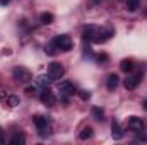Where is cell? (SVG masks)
I'll use <instances>...</instances> for the list:
<instances>
[{"label": "cell", "instance_id": "6da1fadb", "mask_svg": "<svg viewBox=\"0 0 147 145\" xmlns=\"http://www.w3.org/2000/svg\"><path fill=\"white\" fill-rule=\"evenodd\" d=\"M33 123L38 128V135L41 138H48L51 135V123H50V118L48 116H43V114H34L33 116Z\"/></svg>", "mask_w": 147, "mask_h": 145}, {"label": "cell", "instance_id": "7a4b0ae2", "mask_svg": "<svg viewBox=\"0 0 147 145\" xmlns=\"http://www.w3.org/2000/svg\"><path fill=\"white\" fill-rule=\"evenodd\" d=\"M57 91H58V96H60V99H62L63 103H69V99L77 92L75 87H74V84L72 82H69V80H60Z\"/></svg>", "mask_w": 147, "mask_h": 145}, {"label": "cell", "instance_id": "3957f363", "mask_svg": "<svg viewBox=\"0 0 147 145\" xmlns=\"http://www.w3.org/2000/svg\"><path fill=\"white\" fill-rule=\"evenodd\" d=\"M63 75H65V68H63V65H62V63L53 62V63H50V65H48V79H50L51 82L60 80Z\"/></svg>", "mask_w": 147, "mask_h": 145}, {"label": "cell", "instance_id": "277c9868", "mask_svg": "<svg viewBox=\"0 0 147 145\" xmlns=\"http://www.w3.org/2000/svg\"><path fill=\"white\" fill-rule=\"evenodd\" d=\"M53 43H55L57 50H60V51H70L72 50V39H70V36H67V34L55 36L53 38Z\"/></svg>", "mask_w": 147, "mask_h": 145}, {"label": "cell", "instance_id": "5b68a950", "mask_svg": "<svg viewBox=\"0 0 147 145\" xmlns=\"http://www.w3.org/2000/svg\"><path fill=\"white\" fill-rule=\"evenodd\" d=\"M12 77H14L19 84H28V82H31V79H33L31 72H29L28 68H24V67H16V68L12 70Z\"/></svg>", "mask_w": 147, "mask_h": 145}, {"label": "cell", "instance_id": "8992f818", "mask_svg": "<svg viewBox=\"0 0 147 145\" xmlns=\"http://www.w3.org/2000/svg\"><path fill=\"white\" fill-rule=\"evenodd\" d=\"M111 36H115V29H113V28H98V33H96L92 43L103 44V43H106Z\"/></svg>", "mask_w": 147, "mask_h": 145}, {"label": "cell", "instance_id": "52a82bcc", "mask_svg": "<svg viewBox=\"0 0 147 145\" xmlns=\"http://www.w3.org/2000/svg\"><path fill=\"white\" fill-rule=\"evenodd\" d=\"M39 99L46 104V106H55L57 104V97L53 94V91L50 87H43L41 92H39Z\"/></svg>", "mask_w": 147, "mask_h": 145}, {"label": "cell", "instance_id": "ba28073f", "mask_svg": "<svg viewBox=\"0 0 147 145\" xmlns=\"http://www.w3.org/2000/svg\"><path fill=\"white\" fill-rule=\"evenodd\" d=\"M142 77H144L142 73H134V75H128V77L125 79V82H123L125 89H127V91H135V89L139 87V84H140Z\"/></svg>", "mask_w": 147, "mask_h": 145}, {"label": "cell", "instance_id": "9c48e42d", "mask_svg": "<svg viewBox=\"0 0 147 145\" xmlns=\"http://www.w3.org/2000/svg\"><path fill=\"white\" fill-rule=\"evenodd\" d=\"M128 130H132V132H142V128H144V119L142 118H139V116H130L128 118Z\"/></svg>", "mask_w": 147, "mask_h": 145}, {"label": "cell", "instance_id": "30bf717a", "mask_svg": "<svg viewBox=\"0 0 147 145\" xmlns=\"http://www.w3.org/2000/svg\"><path fill=\"white\" fill-rule=\"evenodd\" d=\"M98 33V28L96 26H86L84 31H82V39L87 43V41H94V36Z\"/></svg>", "mask_w": 147, "mask_h": 145}, {"label": "cell", "instance_id": "8fae6325", "mask_svg": "<svg viewBox=\"0 0 147 145\" xmlns=\"http://www.w3.org/2000/svg\"><path fill=\"white\" fill-rule=\"evenodd\" d=\"M111 137L115 140H121L123 138V130H121V126H120V123L116 119L111 121Z\"/></svg>", "mask_w": 147, "mask_h": 145}, {"label": "cell", "instance_id": "7c38bea8", "mask_svg": "<svg viewBox=\"0 0 147 145\" xmlns=\"http://www.w3.org/2000/svg\"><path fill=\"white\" fill-rule=\"evenodd\" d=\"M118 84H120V77L116 75V73H110L108 77H106V87H108V91H115L116 87H118Z\"/></svg>", "mask_w": 147, "mask_h": 145}, {"label": "cell", "instance_id": "4fadbf2b", "mask_svg": "<svg viewBox=\"0 0 147 145\" xmlns=\"http://www.w3.org/2000/svg\"><path fill=\"white\" fill-rule=\"evenodd\" d=\"M53 21H55V17H53L51 12H41V14H39V22H41V24L48 26V24H51Z\"/></svg>", "mask_w": 147, "mask_h": 145}, {"label": "cell", "instance_id": "5bb4252c", "mask_svg": "<svg viewBox=\"0 0 147 145\" xmlns=\"http://www.w3.org/2000/svg\"><path fill=\"white\" fill-rule=\"evenodd\" d=\"M134 62L132 60H128V58H125V60H121V63H120V68H121V72L125 73H130L132 70H134Z\"/></svg>", "mask_w": 147, "mask_h": 145}, {"label": "cell", "instance_id": "9a60e30c", "mask_svg": "<svg viewBox=\"0 0 147 145\" xmlns=\"http://www.w3.org/2000/svg\"><path fill=\"white\" fill-rule=\"evenodd\" d=\"M24 144H26V137L22 133H16L10 138V145H24Z\"/></svg>", "mask_w": 147, "mask_h": 145}, {"label": "cell", "instance_id": "2e32d148", "mask_svg": "<svg viewBox=\"0 0 147 145\" xmlns=\"http://www.w3.org/2000/svg\"><path fill=\"white\" fill-rule=\"evenodd\" d=\"M50 79H46V75H38L36 77V85L39 87V89H43V87H48L50 85Z\"/></svg>", "mask_w": 147, "mask_h": 145}, {"label": "cell", "instance_id": "e0dca14e", "mask_svg": "<svg viewBox=\"0 0 147 145\" xmlns=\"http://www.w3.org/2000/svg\"><path fill=\"white\" fill-rule=\"evenodd\" d=\"M91 137H92V128H91V126H84L82 132L79 133V138H80V140H89Z\"/></svg>", "mask_w": 147, "mask_h": 145}, {"label": "cell", "instance_id": "ac0fdd59", "mask_svg": "<svg viewBox=\"0 0 147 145\" xmlns=\"http://www.w3.org/2000/svg\"><path fill=\"white\" fill-rule=\"evenodd\" d=\"M91 113H92V118H94V119H98V121H103V119H105V111H103L101 108L94 106Z\"/></svg>", "mask_w": 147, "mask_h": 145}, {"label": "cell", "instance_id": "d6986e66", "mask_svg": "<svg viewBox=\"0 0 147 145\" xmlns=\"http://www.w3.org/2000/svg\"><path fill=\"white\" fill-rule=\"evenodd\" d=\"M7 104H9L10 108H16V106H19V104H21V99H19V96H14V94L7 96Z\"/></svg>", "mask_w": 147, "mask_h": 145}, {"label": "cell", "instance_id": "ffe728a7", "mask_svg": "<svg viewBox=\"0 0 147 145\" xmlns=\"http://www.w3.org/2000/svg\"><path fill=\"white\" fill-rule=\"evenodd\" d=\"M140 5V0H127V10L128 12H135Z\"/></svg>", "mask_w": 147, "mask_h": 145}, {"label": "cell", "instance_id": "44dd1931", "mask_svg": "<svg viewBox=\"0 0 147 145\" xmlns=\"http://www.w3.org/2000/svg\"><path fill=\"white\" fill-rule=\"evenodd\" d=\"M45 53H46V55H50V56L57 55V46H55V43H53V41H51L50 44H46V46H45Z\"/></svg>", "mask_w": 147, "mask_h": 145}, {"label": "cell", "instance_id": "7402d4cb", "mask_svg": "<svg viewBox=\"0 0 147 145\" xmlns=\"http://www.w3.org/2000/svg\"><path fill=\"white\" fill-rule=\"evenodd\" d=\"M39 87L38 85H29V87H26V94L28 96H39Z\"/></svg>", "mask_w": 147, "mask_h": 145}, {"label": "cell", "instance_id": "603a6c76", "mask_svg": "<svg viewBox=\"0 0 147 145\" xmlns=\"http://www.w3.org/2000/svg\"><path fill=\"white\" fill-rule=\"evenodd\" d=\"M137 142H147V135L146 133H140V132H137V138H135Z\"/></svg>", "mask_w": 147, "mask_h": 145}, {"label": "cell", "instance_id": "cb8c5ba5", "mask_svg": "<svg viewBox=\"0 0 147 145\" xmlns=\"http://www.w3.org/2000/svg\"><path fill=\"white\" fill-rule=\"evenodd\" d=\"M77 92H79V96H80L82 99H89V97H91V94L86 92V91H77Z\"/></svg>", "mask_w": 147, "mask_h": 145}, {"label": "cell", "instance_id": "d4e9b609", "mask_svg": "<svg viewBox=\"0 0 147 145\" xmlns=\"http://www.w3.org/2000/svg\"><path fill=\"white\" fill-rule=\"evenodd\" d=\"M106 60H108V55H105V53L98 56V62H106Z\"/></svg>", "mask_w": 147, "mask_h": 145}, {"label": "cell", "instance_id": "484cf974", "mask_svg": "<svg viewBox=\"0 0 147 145\" xmlns=\"http://www.w3.org/2000/svg\"><path fill=\"white\" fill-rule=\"evenodd\" d=\"M10 0H0V5H9Z\"/></svg>", "mask_w": 147, "mask_h": 145}, {"label": "cell", "instance_id": "4316f807", "mask_svg": "<svg viewBox=\"0 0 147 145\" xmlns=\"http://www.w3.org/2000/svg\"><path fill=\"white\" fill-rule=\"evenodd\" d=\"M3 142H5V140H3V138H0V144H3Z\"/></svg>", "mask_w": 147, "mask_h": 145}]
</instances>
